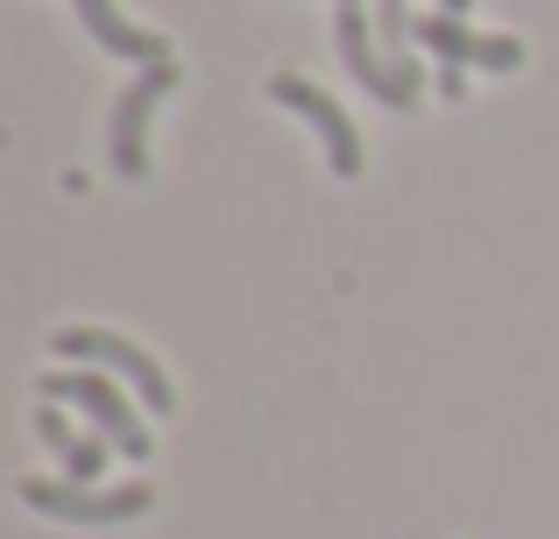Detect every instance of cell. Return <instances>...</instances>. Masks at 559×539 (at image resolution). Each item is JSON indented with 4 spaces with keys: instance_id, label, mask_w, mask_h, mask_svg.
Instances as JSON below:
<instances>
[{
    "instance_id": "cell-2",
    "label": "cell",
    "mask_w": 559,
    "mask_h": 539,
    "mask_svg": "<svg viewBox=\"0 0 559 539\" xmlns=\"http://www.w3.org/2000/svg\"><path fill=\"white\" fill-rule=\"evenodd\" d=\"M333 43H341V65L355 71V85L361 93H376L382 107H396V114H411L425 99V65L418 57H382V43H376V22L361 14V0H341L333 8Z\"/></svg>"
},
{
    "instance_id": "cell-11",
    "label": "cell",
    "mask_w": 559,
    "mask_h": 539,
    "mask_svg": "<svg viewBox=\"0 0 559 539\" xmlns=\"http://www.w3.org/2000/svg\"><path fill=\"white\" fill-rule=\"evenodd\" d=\"M432 85H439V99H453V107L467 99V71H461V65H439V79H432Z\"/></svg>"
},
{
    "instance_id": "cell-5",
    "label": "cell",
    "mask_w": 559,
    "mask_h": 539,
    "mask_svg": "<svg viewBox=\"0 0 559 539\" xmlns=\"http://www.w3.org/2000/svg\"><path fill=\"white\" fill-rule=\"evenodd\" d=\"M178 57H164V65H142L135 85H128L121 99H114V121H107V156H114V178H142L150 171V114L156 99L178 93Z\"/></svg>"
},
{
    "instance_id": "cell-1",
    "label": "cell",
    "mask_w": 559,
    "mask_h": 539,
    "mask_svg": "<svg viewBox=\"0 0 559 539\" xmlns=\"http://www.w3.org/2000/svg\"><path fill=\"white\" fill-rule=\"evenodd\" d=\"M43 405H71V412H85L93 419V433H107L114 441V455H128V461H150V426H142V412L135 405L142 398H128V390H114V376L107 370H79V362H57V370H43Z\"/></svg>"
},
{
    "instance_id": "cell-8",
    "label": "cell",
    "mask_w": 559,
    "mask_h": 539,
    "mask_svg": "<svg viewBox=\"0 0 559 539\" xmlns=\"http://www.w3.org/2000/svg\"><path fill=\"white\" fill-rule=\"evenodd\" d=\"M79 8V22H85V36L99 43V50H114V57H128V65H164L170 57V43L156 36V28H135L114 0H71Z\"/></svg>"
},
{
    "instance_id": "cell-7",
    "label": "cell",
    "mask_w": 559,
    "mask_h": 539,
    "mask_svg": "<svg viewBox=\"0 0 559 539\" xmlns=\"http://www.w3.org/2000/svg\"><path fill=\"white\" fill-rule=\"evenodd\" d=\"M411 43L439 50V65H461V71H524V43L518 36H481V28H467L461 14H418Z\"/></svg>"
},
{
    "instance_id": "cell-4",
    "label": "cell",
    "mask_w": 559,
    "mask_h": 539,
    "mask_svg": "<svg viewBox=\"0 0 559 539\" xmlns=\"http://www.w3.org/2000/svg\"><path fill=\"white\" fill-rule=\"evenodd\" d=\"M14 497H22L28 512H43V518H64V526H121V518H142L156 504L150 483L99 490V483H50V476H22Z\"/></svg>"
},
{
    "instance_id": "cell-12",
    "label": "cell",
    "mask_w": 559,
    "mask_h": 539,
    "mask_svg": "<svg viewBox=\"0 0 559 539\" xmlns=\"http://www.w3.org/2000/svg\"><path fill=\"white\" fill-rule=\"evenodd\" d=\"M467 8H475V0H439V14H461V22H467Z\"/></svg>"
},
{
    "instance_id": "cell-3",
    "label": "cell",
    "mask_w": 559,
    "mask_h": 539,
    "mask_svg": "<svg viewBox=\"0 0 559 539\" xmlns=\"http://www.w3.org/2000/svg\"><path fill=\"white\" fill-rule=\"evenodd\" d=\"M57 362L107 370L114 384H128L142 398V412H156V419L178 412V390H170L164 370H156V355H142L135 341H121V333H107V327H64V333H57Z\"/></svg>"
},
{
    "instance_id": "cell-10",
    "label": "cell",
    "mask_w": 559,
    "mask_h": 539,
    "mask_svg": "<svg viewBox=\"0 0 559 539\" xmlns=\"http://www.w3.org/2000/svg\"><path fill=\"white\" fill-rule=\"evenodd\" d=\"M369 22H376V43H382V57H390V65H396V57H411V50H404V36L418 28L411 0H376V14H369Z\"/></svg>"
},
{
    "instance_id": "cell-6",
    "label": "cell",
    "mask_w": 559,
    "mask_h": 539,
    "mask_svg": "<svg viewBox=\"0 0 559 539\" xmlns=\"http://www.w3.org/2000/svg\"><path fill=\"white\" fill-rule=\"evenodd\" d=\"M270 99H276V107H290L298 121H312V136L326 142V171H333V178H361V136H355V121H347V114L333 107L312 79L276 71V79H270Z\"/></svg>"
},
{
    "instance_id": "cell-9",
    "label": "cell",
    "mask_w": 559,
    "mask_h": 539,
    "mask_svg": "<svg viewBox=\"0 0 559 539\" xmlns=\"http://www.w3.org/2000/svg\"><path fill=\"white\" fill-rule=\"evenodd\" d=\"M36 433L43 447H57V461H64V483H99L107 476V433H79L64 419V405H36Z\"/></svg>"
}]
</instances>
